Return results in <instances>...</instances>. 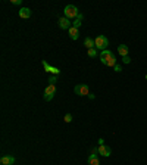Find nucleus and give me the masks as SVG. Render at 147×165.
<instances>
[{
	"instance_id": "obj_1",
	"label": "nucleus",
	"mask_w": 147,
	"mask_h": 165,
	"mask_svg": "<svg viewBox=\"0 0 147 165\" xmlns=\"http://www.w3.org/2000/svg\"><path fill=\"white\" fill-rule=\"evenodd\" d=\"M94 44H96V49H100L102 52L106 50V47L109 46V40L105 37V35H97L94 38Z\"/></svg>"
},
{
	"instance_id": "obj_2",
	"label": "nucleus",
	"mask_w": 147,
	"mask_h": 165,
	"mask_svg": "<svg viewBox=\"0 0 147 165\" xmlns=\"http://www.w3.org/2000/svg\"><path fill=\"white\" fill-rule=\"evenodd\" d=\"M54 94H56V86H54V84H49V86L46 87V90H44L43 99H44L46 102H50V100L54 97Z\"/></svg>"
},
{
	"instance_id": "obj_3",
	"label": "nucleus",
	"mask_w": 147,
	"mask_h": 165,
	"mask_svg": "<svg viewBox=\"0 0 147 165\" xmlns=\"http://www.w3.org/2000/svg\"><path fill=\"white\" fill-rule=\"evenodd\" d=\"M63 12H65V16H66L68 19L78 18V9H77V6H74V4H68V6H65Z\"/></svg>"
},
{
	"instance_id": "obj_4",
	"label": "nucleus",
	"mask_w": 147,
	"mask_h": 165,
	"mask_svg": "<svg viewBox=\"0 0 147 165\" xmlns=\"http://www.w3.org/2000/svg\"><path fill=\"white\" fill-rule=\"evenodd\" d=\"M74 92H75V94H78V96H88V94H90V89H88L87 84H78V86H75Z\"/></svg>"
},
{
	"instance_id": "obj_5",
	"label": "nucleus",
	"mask_w": 147,
	"mask_h": 165,
	"mask_svg": "<svg viewBox=\"0 0 147 165\" xmlns=\"http://www.w3.org/2000/svg\"><path fill=\"white\" fill-rule=\"evenodd\" d=\"M112 56H113V53H112L110 50H108V49H106V50H103V52L100 53V61H102V63H103V65H106V63H108V61H109Z\"/></svg>"
},
{
	"instance_id": "obj_6",
	"label": "nucleus",
	"mask_w": 147,
	"mask_h": 165,
	"mask_svg": "<svg viewBox=\"0 0 147 165\" xmlns=\"http://www.w3.org/2000/svg\"><path fill=\"white\" fill-rule=\"evenodd\" d=\"M59 27H60L62 30H69V28L72 27V22H71L66 16H63V18L59 19Z\"/></svg>"
},
{
	"instance_id": "obj_7",
	"label": "nucleus",
	"mask_w": 147,
	"mask_h": 165,
	"mask_svg": "<svg viewBox=\"0 0 147 165\" xmlns=\"http://www.w3.org/2000/svg\"><path fill=\"white\" fill-rule=\"evenodd\" d=\"M99 153H100L102 156L108 158V156H110L112 151H110V148H109V146H106V145H102V146H99Z\"/></svg>"
},
{
	"instance_id": "obj_8",
	"label": "nucleus",
	"mask_w": 147,
	"mask_h": 165,
	"mask_svg": "<svg viewBox=\"0 0 147 165\" xmlns=\"http://www.w3.org/2000/svg\"><path fill=\"white\" fill-rule=\"evenodd\" d=\"M43 66H44V69H46L47 72H50V74H53V75H57V74L60 72V69H57V68H54V66H50L46 61H43Z\"/></svg>"
},
{
	"instance_id": "obj_9",
	"label": "nucleus",
	"mask_w": 147,
	"mask_h": 165,
	"mask_svg": "<svg viewBox=\"0 0 147 165\" xmlns=\"http://www.w3.org/2000/svg\"><path fill=\"white\" fill-rule=\"evenodd\" d=\"M18 15H19V18H22V19H28V18L31 16V10H29L28 7H21V10L18 12Z\"/></svg>"
},
{
	"instance_id": "obj_10",
	"label": "nucleus",
	"mask_w": 147,
	"mask_h": 165,
	"mask_svg": "<svg viewBox=\"0 0 147 165\" xmlns=\"http://www.w3.org/2000/svg\"><path fill=\"white\" fill-rule=\"evenodd\" d=\"M68 32H69V37H71L72 40H78V38H80V30H78V28L71 27V28L68 30Z\"/></svg>"
},
{
	"instance_id": "obj_11",
	"label": "nucleus",
	"mask_w": 147,
	"mask_h": 165,
	"mask_svg": "<svg viewBox=\"0 0 147 165\" xmlns=\"http://www.w3.org/2000/svg\"><path fill=\"white\" fill-rule=\"evenodd\" d=\"M13 162H15V158H13V156L6 155V156H1V158H0V164L1 165H12Z\"/></svg>"
},
{
	"instance_id": "obj_12",
	"label": "nucleus",
	"mask_w": 147,
	"mask_h": 165,
	"mask_svg": "<svg viewBox=\"0 0 147 165\" xmlns=\"http://www.w3.org/2000/svg\"><path fill=\"white\" fill-rule=\"evenodd\" d=\"M128 50H130V49H128L127 44H119V46H118V53H119L122 58H124V56H128Z\"/></svg>"
},
{
	"instance_id": "obj_13",
	"label": "nucleus",
	"mask_w": 147,
	"mask_h": 165,
	"mask_svg": "<svg viewBox=\"0 0 147 165\" xmlns=\"http://www.w3.org/2000/svg\"><path fill=\"white\" fill-rule=\"evenodd\" d=\"M84 46L90 50V49H96V44H94V40L93 38H90V37H87V38H84Z\"/></svg>"
},
{
	"instance_id": "obj_14",
	"label": "nucleus",
	"mask_w": 147,
	"mask_h": 165,
	"mask_svg": "<svg viewBox=\"0 0 147 165\" xmlns=\"http://www.w3.org/2000/svg\"><path fill=\"white\" fill-rule=\"evenodd\" d=\"M88 165H100V161H99L97 155H90L88 156Z\"/></svg>"
},
{
	"instance_id": "obj_15",
	"label": "nucleus",
	"mask_w": 147,
	"mask_h": 165,
	"mask_svg": "<svg viewBox=\"0 0 147 165\" xmlns=\"http://www.w3.org/2000/svg\"><path fill=\"white\" fill-rule=\"evenodd\" d=\"M81 19H82V15L80 13V15H78V18L72 22V27H75V28H78V30H80V27H81Z\"/></svg>"
},
{
	"instance_id": "obj_16",
	"label": "nucleus",
	"mask_w": 147,
	"mask_h": 165,
	"mask_svg": "<svg viewBox=\"0 0 147 165\" xmlns=\"http://www.w3.org/2000/svg\"><path fill=\"white\" fill-rule=\"evenodd\" d=\"M87 53H88L90 58H94V56L97 55V50H96V49H90V50H87Z\"/></svg>"
},
{
	"instance_id": "obj_17",
	"label": "nucleus",
	"mask_w": 147,
	"mask_h": 165,
	"mask_svg": "<svg viewBox=\"0 0 147 165\" xmlns=\"http://www.w3.org/2000/svg\"><path fill=\"white\" fill-rule=\"evenodd\" d=\"M56 81H57V75H52V77L49 78V83H50V84H54Z\"/></svg>"
},
{
	"instance_id": "obj_18",
	"label": "nucleus",
	"mask_w": 147,
	"mask_h": 165,
	"mask_svg": "<svg viewBox=\"0 0 147 165\" xmlns=\"http://www.w3.org/2000/svg\"><path fill=\"white\" fill-rule=\"evenodd\" d=\"M63 120H65V122H71V121H72V115H71V114H66Z\"/></svg>"
},
{
	"instance_id": "obj_19",
	"label": "nucleus",
	"mask_w": 147,
	"mask_h": 165,
	"mask_svg": "<svg viewBox=\"0 0 147 165\" xmlns=\"http://www.w3.org/2000/svg\"><path fill=\"white\" fill-rule=\"evenodd\" d=\"M122 62H124V63H130V62H131V58H130V56H124V58H122Z\"/></svg>"
},
{
	"instance_id": "obj_20",
	"label": "nucleus",
	"mask_w": 147,
	"mask_h": 165,
	"mask_svg": "<svg viewBox=\"0 0 147 165\" xmlns=\"http://www.w3.org/2000/svg\"><path fill=\"white\" fill-rule=\"evenodd\" d=\"M113 68H115V71H116V72H121V71H122V68H121V66H119L118 63H116V65H115Z\"/></svg>"
},
{
	"instance_id": "obj_21",
	"label": "nucleus",
	"mask_w": 147,
	"mask_h": 165,
	"mask_svg": "<svg viewBox=\"0 0 147 165\" xmlns=\"http://www.w3.org/2000/svg\"><path fill=\"white\" fill-rule=\"evenodd\" d=\"M10 1H12L13 4H21V3H22V0H10Z\"/></svg>"
},
{
	"instance_id": "obj_22",
	"label": "nucleus",
	"mask_w": 147,
	"mask_h": 165,
	"mask_svg": "<svg viewBox=\"0 0 147 165\" xmlns=\"http://www.w3.org/2000/svg\"><path fill=\"white\" fill-rule=\"evenodd\" d=\"M99 145H100V146L105 145V140H103V139H99Z\"/></svg>"
},
{
	"instance_id": "obj_23",
	"label": "nucleus",
	"mask_w": 147,
	"mask_h": 165,
	"mask_svg": "<svg viewBox=\"0 0 147 165\" xmlns=\"http://www.w3.org/2000/svg\"><path fill=\"white\" fill-rule=\"evenodd\" d=\"M146 78H147V75H146Z\"/></svg>"
}]
</instances>
